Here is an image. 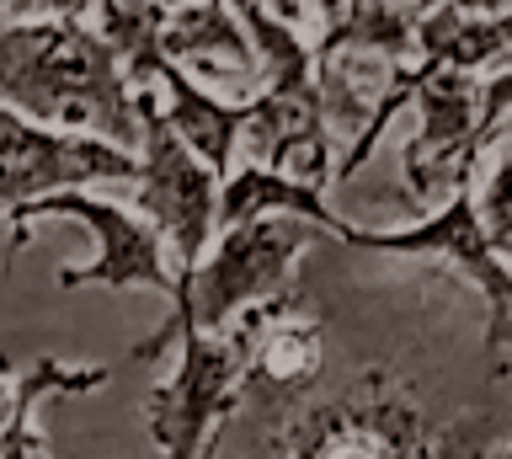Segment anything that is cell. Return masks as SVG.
I'll list each match as a JSON object with an SVG mask.
<instances>
[{"instance_id":"6da1fadb","label":"cell","mask_w":512,"mask_h":459,"mask_svg":"<svg viewBox=\"0 0 512 459\" xmlns=\"http://www.w3.org/2000/svg\"><path fill=\"white\" fill-rule=\"evenodd\" d=\"M0 102L139 150V86L86 17H11L0 27Z\"/></svg>"},{"instance_id":"7a4b0ae2","label":"cell","mask_w":512,"mask_h":459,"mask_svg":"<svg viewBox=\"0 0 512 459\" xmlns=\"http://www.w3.org/2000/svg\"><path fill=\"white\" fill-rule=\"evenodd\" d=\"M171 342H176V369L150 390V438L171 459H198L219 438V427L240 411L246 353H240V337L230 326L208 331L192 321L187 278L171 289V315L160 321V331L134 342V358H160Z\"/></svg>"},{"instance_id":"3957f363","label":"cell","mask_w":512,"mask_h":459,"mask_svg":"<svg viewBox=\"0 0 512 459\" xmlns=\"http://www.w3.org/2000/svg\"><path fill=\"white\" fill-rule=\"evenodd\" d=\"M38 219H75V225H86L91 241H96V257L86 267H64L59 273L64 289L102 283V289H155V294L171 299V289L182 283L171 241L160 235V225L139 209V203L102 198V193H91V187H54V193H38V198L6 209L11 251L27 246V225H38Z\"/></svg>"},{"instance_id":"277c9868","label":"cell","mask_w":512,"mask_h":459,"mask_svg":"<svg viewBox=\"0 0 512 459\" xmlns=\"http://www.w3.org/2000/svg\"><path fill=\"white\" fill-rule=\"evenodd\" d=\"M288 459L336 454H438L443 433L427 406L395 379V369H363L342 395L310 401L267 438Z\"/></svg>"},{"instance_id":"5b68a950","label":"cell","mask_w":512,"mask_h":459,"mask_svg":"<svg viewBox=\"0 0 512 459\" xmlns=\"http://www.w3.org/2000/svg\"><path fill=\"white\" fill-rule=\"evenodd\" d=\"M246 353V379H240V411L278 433L288 417H299L320 390V369H326V326L310 315L304 294L278 289L262 305H246L230 321Z\"/></svg>"},{"instance_id":"8992f818","label":"cell","mask_w":512,"mask_h":459,"mask_svg":"<svg viewBox=\"0 0 512 459\" xmlns=\"http://www.w3.org/2000/svg\"><path fill=\"white\" fill-rule=\"evenodd\" d=\"M347 246L379 251V257H443V262H454L459 273L480 289V299H486V353L496 363V379H502L507 353H512V262H507V251L486 235V225H480L475 177L459 182L454 193H448L427 219H416V225H400V230L352 225Z\"/></svg>"},{"instance_id":"52a82bcc","label":"cell","mask_w":512,"mask_h":459,"mask_svg":"<svg viewBox=\"0 0 512 459\" xmlns=\"http://www.w3.org/2000/svg\"><path fill=\"white\" fill-rule=\"evenodd\" d=\"M134 203L171 241L176 267H198V257L219 235V171L171 129L166 102L139 86V177Z\"/></svg>"},{"instance_id":"ba28073f","label":"cell","mask_w":512,"mask_h":459,"mask_svg":"<svg viewBox=\"0 0 512 459\" xmlns=\"http://www.w3.org/2000/svg\"><path fill=\"white\" fill-rule=\"evenodd\" d=\"M310 219L294 214H256L240 225H224L214 246L187 267V294H192V321L208 331H224L246 305H262L278 289H288V273L310 246Z\"/></svg>"},{"instance_id":"9c48e42d","label":"cell","mask_w":512,"mask_h":459,"mask_svg":"<svg viewBox=\"0 0 512 459\" xmlns=\"http://www.w3.org/2000/svg\"><path fill=\"white\" fill-rule=\"evenodd\" d=\"M139 177V155L102 134L54 129L0 102V214L54 187H112Z\"/></svg>"},{"instance_id":"30bf717a","label":"cell","mask_w":512,"mask_h":459,"mask_svg":"<svg viewBox=\"0 0 512 459\" xmlns=\"http://www.w3.org/2000/svg\"><path fill=\"white\" fill-rule=\"evenodd\" d=\"M416 134L400 155V187L406 198L427 203L432 193H454L480 166V75L443 70L422 59L416 86Z\"/></svg>"},{"instance_id":"8fae6325","label":"cell","mask_w":512,"mask_h":459,"mask_svg":"<svg viewBox=\"0 0 512 459\" xmlns=\"http://www.w3.org/2000/svg\"><path fill=\"white\" fill-rule=\"evenodd\" d=\"M160 43H166L171 59H182L203 75H224V81H251L256 75V49L235 0H182V6H171Z\"/></svg>"},{"instance_id":"7c38bea8","label":"cell","mask_w":512,"mask_h":459,"mask_svg":"<svg viewBox=\"0 0 512 459\" xmlns=\"http://www.w3.org/2000/svg\"><path fill=\"white\" fill-rule=\"evenodd\" d=\"M160 86V102H166V118L171 129L187 139L192 150L203 155L208 166L230 171L240 161V134H246V102H230V97H214L198 70H187L182 59H166V70L155 75Z\"/></svg>"},{"instance_id":"4fadbf2b","label":"cell","mask_w":512,"mask_h":459,"mask_svg":"<svg viewBox=\"0 0 512 459\" xmlns=\"http://www.w3.org/2000/svg\"><path fill=\"white\" fill-rule=\"evenodd\" d=\"M416 59L443 70H470V75H491L512 65V6L480 11V6H464V0H438L422 17V33H416Z\"/></svg>"},{"instance_id":"5bb4252c","label":"cell","mask_w":512,"mask_h":459,"mask_svg":"<svg viewBox=\"0 0 512 459\" xmlns=\"http://www.w3.org/2000/svg\"><path fill=\"white\" fill-rule=\"evenodd\" d=\"M256 214H294V219H310L336 241H347L352 219H342L326 203V193L299 177H288L278 166H262V161H240L219 177V230L224 225H240V219H256Z\"/></svg>"},{"instance_id":"9a60e30c","label":"cell","mask_w":512,"mask_h":459,"mask_svg":"<svg viewBox=\"0 0 512 459\" xmlns=\"http://www.w3.org/2000/svg\"><path fill=\"white\" fill-rule=\"evenodd\" d=\"M102 385H107V369H102V363L38 358V363H27L22 374H11V422H6V433H0V459L48 454L43 427L32 422V417H38V401H43V395H86V390H102Z\"/></svg>"},{"instance_id":"2e32d148","label":"cell","mask_w":512,"mask_h":459,"mask_svg":"<svg viewBox=\"0 0 512 459\" xmlns=\"http://www.w3.org/2000/svg\"><path fill=\"white\" fill-rule=\"evenodd\" d=\"M91 27L112 43V54L123 59L128 81L134 86H155V75L166 70V0H96L91 6Z\"/></svg>"},{"instance_id":"e0dca14e","label":"cell","mask_w":512,"mask_h":459,"mask_svg":"<svg viewBox=\"0 0 512 459\" xmlns=\"http://www.w3.org/2000/svg\"><path fill=\"white\" fill-rule=\"evenodd\" d=\"M486 166H475V209H480V225L496 246L512 241V123L491 134L486 155H480Z\"/></svg>"},{"instance_id":"ac0fdd59","label":"cell","mask_w":512,"mask_h":459,"mask_svg":"<svg viewBox=\"0 0 512 459\" xmlns=\"http://www.w3.org/2000/svg\"><path fill=\"white\" fill-rule=\"evenodd\" d=\"M262 6L272 11V17H283L288 27H299L310 43H320V38H331L336 27H342L352 0H262Z\"/></svg>"},{"instance_id":"d6986e66","label":"cell","mask_w":512,"mask_h":459,"mask_svg":"<svg viewBox=\"0 0 512 459\" xmlns=\"http://www.w3.org/2000/svg\"><path fill=\"white\" fill-rule=\"evenodd\" d=\"M512 118V65L480 75V155H486L491 134Z\"/></svg>"},{"instance_id":"ffe728a7","label":"cell","mask_w":512,"mask_h":459,"mask_svg":"<svg viewBox=\"0 0 512 459\" xmlns=\"http://www.w3.org/2000/svg\"><path fill=\"white\" fill-rule=\"evenodd\" d=\"M96 0H0L11 17H91Z\"/></svg>"},{"instance_id":"44dd1931","label":"cell","mask_w":512,"mask_h":459,"mask_svg":"<svg viewBox=\"0 0 512 459\" xmlns=\"http://www.w3.org/2000/svg\"><path fill=\"white\" fill-rule=\"evenodd\" d=\"M6 422H11V369L0 363V433H6Z\"/></svg>"},{"instance_id":"7402d4cb","label":"cell","mask_w":512,"mask_h":459,"mask_svg":"<svg viewBox=\"0 0 512 459\" xmlns=\"http://www.w3.org/2000/svg\"><path fill=\"white\" fill-rule=\"evenodd\" d=\"M475 6H480V11H507L512 0H475Z\"/></svg>"},{"instance_id":"603a6c76","label":"cell","mask_w":512,"mask_h":459,"mask_svg":"<svg viewBox=\"0 0 512 459\" xmlns=\"http://www.w3.org/2000/svg\"><path fill=\"white\" fill-rule=\"evenodd\" d=\"M502 251H507V262H512V241H507V246H502Z\"/></svg>"},{"instance_id":"cb8c5ba5","label":"cell","mask_w":512,"mask_h":459,"mask_svg":"<svg viewBox=\"0 0 512 459\" xmlns=\"http://www.w3.org/2000/svg\"><path fill=\"white\" fill-rule=\"evenodd\" d=\"M171 6H182V0H166V11H171Z\"/></svg>"},{"instance_id":"d4e9b609","label":"cell","mask_w":512,"mask_h":459,"mask_svg":"<svg viewBox=\"0 0 512 459\" xmlns=\"http://www.w3.org/2000/svg\"><path fill=\"white\" fill-rule=\"evenodd\" d=\"M507 449H512V443H507Z\"/></svg>"}]
</instances>
